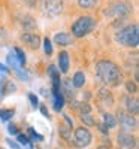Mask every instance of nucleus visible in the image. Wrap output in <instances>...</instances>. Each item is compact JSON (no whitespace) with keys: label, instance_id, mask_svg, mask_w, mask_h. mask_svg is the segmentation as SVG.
<instances>
[{"label":"nucleus","instance_id":"8","mask_svg":"<svg viewBox=\"0 0 139 149\" xmlns=\"http://www.w3.org/2000/svg\"><path fill=\"white\" fill-rule=\"evenodd\" d=\"M97 100L103 107H111L114 104V97L108 88H100L97 93Z\"/></svg>","mask_w":139,"mask_h":149},{"label":"nucleus","instance_id":"34","mask_svg":"<svg viewBox=\"0 0 139 149\" xmlns=\"http://www.w3.org/2000/svg\"><path fill=\"white\" fill-rule=\"evenodd\" d=\"M41 110H42V113H44L45 116H48V118H49V113H48V110H46V107H45V106H41Z\"/></svg>","mask_w":139,"mask_h":149},{"label":"nucleus","instance_id":"16","mask_svg":"<svg viewBox=\"0 0 139 149\" xmlns=\"http://www.w3.org/2000/svg\"><path fill=\"white\" fill-rule=\"evenodd\" d=\"M103 124L108 128H114L117 125V119H115V116L111 115V113H105L103 115Z\"/></svg>","mask_w":139,"mask_h":149},{"label":"nucleus","instance_id":"30","mask_svg":"<svg viewBox=\"0 0 139 149\" xmlns=\"http://www.w3.org/2000/svg\"><path fill=\"white\" fill-rule=\"evenodd\" d=\"M8 131H9V134H18V128H17V125H14V124H11V125L8 127Z\"/></svg>","mask_w":139,"mask_h":149},{"label":"nucleus","instance_id":"1","mask_svg":"<svg viewBox=\"0 0 139 149\" xmlns=\"http://www.w3.org/2000/svg\"><path fill=\"white\" fill-rule=\"evenodd\" d=\"M96 74L106 85H118L123 76L120 72V67L115 63L108 61V60H100L96 64Z\"/></svg>","mask_w":139,"mask_h":149},{"label":"nucleus","instance_id":"33","mask_svg":"<svg viewBox=\"0 0 139 149\" xmlns=\"http://www.w3.org/2000/svg\"><path fill=\"white\" fill-rule=\"evenodd\" d=\"M0 72H2V73H8L9 70H8V67H6V66H3L2 63H0Z\"/></svg>","mask_w":139,"mask_h":149},{"label":"nucleus","instance_id":"23","mask_svg":"<svg viewBox=\"0 0 139 149\" xmlns=\"http://www.w3.org/2000/svg\"><path fill=\"white\" fill-rule=\"evenodd\" d=\"M14 52H15V55H17L18 61H20V64H21V66L26 64V54H24L20 48H15V49H14Z\"/></svg>","mask_w":139,"mask_h":149},{"label":"nucleus","instance_id":"21","mask_svg":"<svg viewBox=\"0 0 139 149\" xmlns=\"http://www.w3.org/2000/svg\"><path fill=\"white\" fill-rule=\"evenodd\" d=\"M75 107H77L79 112H81V115L84 113H90V106H88V103H75Z\"/></svg>","mask_w":139,"mask_h":149},{"label":"nucleus","instance_id":"19","mask_svg":"<svg viewBox=\"0 0 139 149\" xmlns=\"http://www.w3.org/2000/svg\"><path fill=\"white\" fill-rule=\"evenodd\" d=\"M78 5L82 9H90L97 5V0H78Z\"/></svg>","mask_w":139,"mask_h":149},{"label":"nucleus","instance_id":"27","mask_svg":"<svg viewBox=\"0 0 139 149\" xmlns=\"http://www.w3.org/2000/svg\"><path fill=\"white\" fill-rule=\"evenodd\" d=\"M5 82H6V79L0 74V98H2L5 94H3V90H5Z\"/></svg>","mask_w":139,"mask_h":149},{"label":"nucleus","instance_id":"15","mask_svg":"<svg viewBox=\"0 0 139 149\" xmlns=\"http://www.w3.org/2000/svg\"><path fill=\"white\" fill-rule=\"evenodd\" d=\"M54 97V109L57 112H60L63 109V106H65V97H63L61 93H57V94H53Z\"/></svg>","mask_w":139,"mask_h":149},{"label":"nucleus","instance_id":"28","mask_svg":"<svg viewBox=\"0 0 139 149\" xmlns=\"http://www.w3.org/2000/svg\"><path fill=\"white\" fill-rule=\"evenodd\" d=\"M29 133H30V136H32L33 139H37V140H44V137H42V136H41V134H37V133H34V130H33V128H29Z\"/></svg>","mask_w":139,"mask_h":149},{"label":"nucleus","instance_id":"5","mask_svg":"<svg viewBox=\"0 0 139 149\" xmlns=\"http://www.w3.org/2000/svg\"><path fill=\"white\" fill-rule=\"evenodd\" d=\"M73 143L77 148H87L91 143V133L85 127L77 128L75 130V134H73Z\"/></svg>","mask_w":139,"mask_h":149},{"label":"nucleus","instance_id":"12","mask_svg":"<svg viewBox=\"0 0 139 149\" xmlns=\"http://www.w3.org/2000/svg\"><path fill=\"white\" fill-rule=\"evenodd\" d=\"M126 106H127V110H129L130 115H136L139 112V102H138L136 97L130 95V97L126 98Z\"/></svg>","mask_w":139,"mask_h":149},{"label":"nucleus","instance_id":"11","mask_svg":"<svg viewBox=\"0 0 139 149\" xmlns=\"http://www.w3.org/2000/svg\"><path fill=\"white\" fill-rule=\"evenodd\" d=\"M58 67L61 73H67L69 72V54L66 51H61L58 54Z\"/></svg>","mask_w":139,"mask_h":149},{"label":"nucleus","instance_id":"9","mask_svg":"<svg viewBox=\"0 0 139 149\" xmlns=\"http://www.w3.org/2000/svg\"><path fill=\"white\" fill-rule=\"evenodd\" d=\"M118 143L120 146L126 148V149H135L136 146V139L133 137V136L127 131H123L118 134Z\"/></svg>","mask_w":139,"mask_h":149},{"label":"nucleus","instance_id":"4","mask_svg":"<svg viewBox=\"0 0 139 149\" xmlns=\"http://www.w3.org/2000/svg\"><path fill=\"white\" fill-rule=\"evenodd\" d=\"M132 14V6L124 3V2H117L112 3L105 9V17L114 18V19H124Z\"/></svg>","mask_w":139,"mask_h":149},{"label":"nucleus","instance_id":"20","mask_svg":"<svg viewBox=\"0 0 139 149\" xmlns=\"http://www.w3.org/2000/svg\"><path fill=\"white\" fill-rule=\"evenodd\" d=\"M15 91H17V85H15L14 82L6 81V82H5V90H3V94H5V95H8V94H12V93H15Z\"/></svg>","mask_w":139,"mask_h":149},{"label":"nucleus","instance_id":"25","mask_svg":"<svg viewBox=\"0 0 139 149\" xmlns=\"http://www.w3.org/2000/svg\"><path fill=\"white\" fill-rule=\"evenodd\" d=\"M126 90H127L130 94H135L136 93V84L133 82V81H127V82H126Z\"/></svg>","mask_w":139,"mask_h":149},{"label":"nucleus","instance_id":"18","mask_svg":"<svg viewBox=\"0 0 139 149\" xmlns=\"http://www.w3.org/2000/svg\"><path fill=\"white\" fill-rule=\"evenodd\" d=\"M14 113H15L14 109H0V118H2V121H9L14 116Z\"/></svg>","mask_w":139,"mask_h":149},{"label":"nucleus","instance_id":"10","mask_svg":"<svg viewBox=\"0 0 139 149\" xmlns=\"http://www.w3.org/2000/svg\"><path fill=\"white\" fill-rule=\"evenodd\" d=\"M21 40L26 43L27 46L33 48V49H37L39 48V43H41V39L37 34H33V33H24L21 36Z\"/></svg>","mask_w":139,"mask_h":149},{"label":"nucleus","instance_id":"36","mask_svg":"<svg viewBox=\"0 0 139 149\" xmlns=\"http://www.w3.org/2000/svg\"><path fill=\"white\" fill-rule=\"evenodd\" d=\"M0 149H3V148H2V146H0Z\"/></svg>","mask_w":139,"mask_h":149},{"label":"nucleus","instance_id":"17","mask_svg":"<svg viewBox=\"0 0 139 149\" xmlns=\"http://www.w3.org/2000/svg\"><path fill=\"white\" fill-rule=\"evenodd\" d=\"M8 63H9L11 67H14V70L21 67V64H20V61H18L15 52H9V54H8Z\"/></svg>","mask_w":139,"mask_h":149},{"label":"nucleus","instance_id":"35","mask_svg":"<svg viewBox=\"0 0 139 149\" xmlns=\"http://www.w3.org/2000/svg\"><path fill=\"white\" fill-rule=\"evenodd\" d=\"M97 149H109V148H108V146H99Z\"/></svg>","mask_w":139,"mask_h":149},{"label":"nucleus","instance_id":"14","mask_svg":"<svg viewBox=\"0 0 139 149\" xmlns=\"http://www.w3.org/2000/svg\"><path fill=\"white\" fill-rule=\"evenodd\" d=\"M84 84H85V74L82 72H77L73 74V79H72L73 88H81V86H84Z\"/></svg>","mask_w":139,"mask_h":149},{"label":"nucleus","instance_id":"3","mask_svg":"<svg viewBox=\"0 0 139 149\" xmlns=\"http://www.w3.org/2000/svg\"><path fill=\"white\" fill-rule=\"evenodd\" d=\"M94 27H96L94 18L85 15V17L78 18L77 21L73 22V26H72V34L75 37H84L88 33H91L94 30Z\"/></svg>","mask_w":139,"mask_h":149},{"label":"nucleus","instance_id":"29","mask_svg":"<svg viewBox=\"0 0 139 149\" xmlns=\"http://www.w3.org/2000/svg\"><path fill=\"white\" fill-rule=\"evenodd\" d=\"M97 128L100 130V133H103V134H108L109 133V128L105 125V124H97Z\"/></svg>","mask_w":139,"mask_h":149},{"label":"nucleus","instance_id":"22","mask_svg":"<svg viewBox=\"0 0 139 149\" xmlns=\"http://www.w3.org/2000/svg\"><path fill=\"white\" fill-rule=\"evenodd\" d=\"M81 121L84 122V124H87V125H96V121L93 119V116L90 115V113H84V115H81Z\"/></svg>","mask_w":139,"mask_h":149},{"label":"nucleus","instance_id":"13","mask_svg":"<svg viewBox=\"0 0 139 149\" xmlns=\"http://www.w3.org/2000/svg\"><path fill=\"white\" fill-rule=\"evenodd\" d=\"M54 42L57 45H60V46H67V45L72 43V37L67 33H57L54 36Z\"/></svg>","mask_w":139,"mask_h":149},{"label":"nucleus","instance_id":"7","mask_svg":"<svg viewBox=\"0 0 139 149\" xmlns=\"http://www.w3.org/2000/svg\"><path fill=\"white\" fill-rule=\"evenodd\" d=\"M120 121V125L124 128V130H135L138 122H136V118L133 115H130L129 112H124V110H118L117 113V118Z\"/></svg>","mask_w":139,"mask_h":149},{"label":"nucleus","instance_id":"2","mask_svg":"<svg viewBox=\"0 0 139 149\" xmlns=\"http://www.w3.org/2000/svg\"><path fill=\"white\" fill-rule=\"evenodd\" d=\"M115 40L127 48H138L139 45V27L138 24H132V26L124 27L115 34Z\"/></svg>","mask_w":139,"mask_h":149},{"label":"nucleus","instance_id":"24","mask_svg":"<svg viewBox=\"0 0 139 149\" xmlns=\"http://www.w3.org/2000/svg\"><path fill=\"white\" fill-rule=\"evenodd\" d=\"M44 49H45V54H46V55H51V54H53V46H51V40H49L48 37H46V39L44 40Z\"/></svg>","mask_w":139,"mask_h":149},{"label":"nucleus","instance_id":"32","mask_svg":"<svg viewBox=\"0 0 139 149\" xmlns=\"http://www.w3.org/2000/svg\"><path fill=\"white\" fill-rule=\"evenodd\" d=\"M6 142H8V145H9V146H11L12 149H21V148H20V145H18L17 142H14V140H11V139H8Z\"/></svg>","mask_w":139,"mask_h":149},{"label":"nucleus","instance_id":"26","mask_svg":"<svg viewBox=\"0 0 139 149\" xmlns=\"http://www.w3.org/2000/svg\"><path fill=\"white\" fill-rule=\"evenodd\" d=\"M18 142L21 145H29L30 143L29 142V137H27V136H24V134H18Z\"/></svg>","mask_w":139,"mask_h":149},{"label":"nucleus","instance_id":"31","mask_svg":"<svg viewBox=\"0 0 139 149\" xmlns=\"http://www.w3.org/2000/svg\"><path fill=\"white\" fill-rule=\"evenodd\" d=\"M29 98H30L32 104H33V106L36 107V106H37V103H39V102H37V97H36L34 94H32V93H30V94H29Z\"/></svg>","mask_w":139,"mask_h":149},{"label":"nucleus","instance_id":"6","mask_svg":"<svg viewBox=\"0 0 139 149\" xmlns=\"http://www.w3.org/2000/svg\"><path fill=\"white\" fill-rule=\"evenodd\" d=\"M42 9L45 15L57 17L63 12V0H42Z\"/></svg>","mask_w":139,"mask_h":149}]
</instances>
